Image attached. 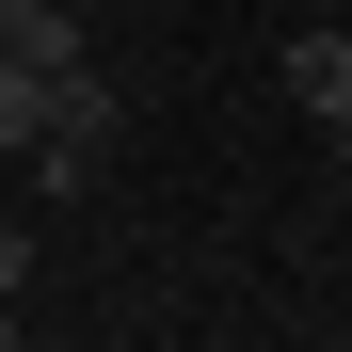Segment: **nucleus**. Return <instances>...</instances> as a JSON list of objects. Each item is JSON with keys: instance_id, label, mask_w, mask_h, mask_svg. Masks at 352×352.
Segmentation results:
<instances>
[{"instance_id": "39448f33", "label": "nucleus", "mask_w": 352, "mask_h": 352, "mask_svg": "<svg viewBox=\"0 0 352 352\" xmlns=\"http://www.w3.org/2000/svg\"><path fill=\"white\" fill-rule=\"evenodd\" d=\"M16 288H32V224H0V305H16Z\"/></svg>"}, {"instance_id": "7ed1b4c3", "label": "nucleus", "mask_w": 352, "mask_h": 352, "mask_svg": "<svg viewBox=\"0 0 352 352\" xmlns=\"http://www.w3.org/2000/svg\"><path fill=\"white\" fill-rule=\"evenodd\" d=\"M288 96L336 129V112H352V32H288Z\"/></svg>"}, {"instance_id": "f03ea898", "label": "nucleus", "mask_w": 352, "mask_h": 352, "mask_svg": "<svg viewBox=\"0 0 352 352\" xmlns=\"http://www.w3.org/2000/svg\"><path fill=\"white\" fill-rule=\"evenodd\" d=\"M0 48H16V65H80V0H0Z\"/></svg>"}, {"instance_id": "0eeeda50", "label": "nucleus", "mask_w": 352, "mask_h": 352, "mask_svg": "<svg viewBox=\"0 0 352 352\" xmlns=\"http://www.w3.org/2000/svg\"><path fill=\"white\" fill-rule=\"evenodd\" d=\"M0 336H16V305H0Z\"/></svg>"}, {"instance_id": "f257e3e1", "label": "nucleus", "mask_w": 352, "mask_h": 352, "mask_svg": "<svg viewBox=\"0 0 352 352\" xmlns=\"http://www.w3.org/2000/svg\"><path fill=\"white\" fill-rule=\"evenodd\" d=\"M112 144H129V96H112V80H96V48H80V65L48 80V144H32L16 176H32V192H96V160H112Z\"/></svg>"}, {"instance_id": "423d86ee", "label": "nucleus", "mask_w": 352, "mask_h": 352, "mask_svg": "<svg viewBox=\"0 0 352 352\" xmlns=\"http://www.w3.org/2000/svg\"><path fill=\"white\" fill-rule=\"evenodd\" d=\"M336 176H352V112H336Z\"/></svg>"}, {"instance_id": "20e7f679", "label": "nucleus", "mask_w": 352, "mask_h": 352, "mask_svg": "<svg viewBox=\"0 0 352 352\" xmlns=\"http://www.w3.org/2000/svg\"><path fill=\"white\" fill-rule=\"evenodd\" d=\"M48 80H65V65H16V48H0V160L48 144Z\"/></svg>"}]
</instances>
